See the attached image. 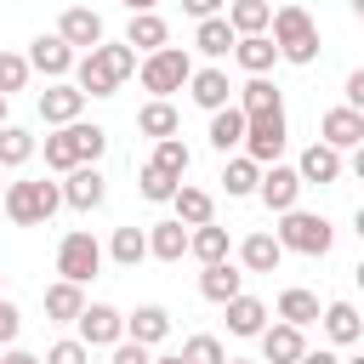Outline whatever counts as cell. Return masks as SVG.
I'll list each match as a JSON object with an SVG mask.
<instances>
[{
  "label": "cell",
  "instance_id": "cell-1",
  "mask_svg": "<svg viewBox=\"0 0 364 364\" xmlns=\"http://www.w3.org/2000/svg\"><path fill=\"white\" fill-rule=\"evenodd\" d=\"M267 40L279 46V57L284 63H296V68H307L313 57H318V28H313V17L301 11V6H279L273 17H267Z\"/></svg>",
  "mask_w": 364,
  "mask_h": 364
},
{
  "label": "cell",
  "instance_id": "cell-2",
  "mask_svg": "<svg viewBox=\"0 0 364 364\" xmlns=\"http://www.w3.org/2000/svg\"><path fill=\"white\" fill-rule=\"evenodd\" d=\"M0 205H6V216H11L17 228H40V222H51V216H57L63 193H57V182H46V176H28V182H6Z\"/></svg>",
  "mask_w": 364,
  "mask_h": 364
},
{
  "label": "cell",
  "instance_id": "cell-3",
  "mask_svg": "<svg viewBox=\"0 0 364 364\" xmlns=\"http://www.w3.org/2000/svg\"><path fill=\"white\" fill-rule=\"evenodd\" d=\"M188 74H193V57H188L182 46H159V51H148V57L136 63L142 91H154L159 102H171V91H182V85H188Z\"/></svg>",
  "mask_w": 364,
  "mask_h": 364
},
{
  "label": "cell",
  "instance_id": "cell-4",
  "mask_svg": "<svg viewBox=\"0 0 364 364\" xmlns=\"http://www.w3.org/2000/svg\"><path fill=\"white\" fill-rule=\"evenodd\" d=\"M279 250H296V256H330V245H336V228L324 222V216H313V210H284V222H279Z\"/></svg>",
  "mask_w": 364,
  "mask_h": 364
},
{
  "label": "cell",
  "instance_id": "cell-5",
  "mask_svg": "<svg viewBox=\"0 0 364 364\" xmlns=\"http://www.w3.org/2000/svg\"><path fill=\"white\" fill-rule=\"evenodd\" d=\"M284 108L279 114H256V119H245V159L250 165H279V154H284Z\"/></svg>",
  "mask_w": 364,
  "mask_h": 364
},
{
  "label": "cell",
  "instance_id": "cell-6",
  "mask_svg": "<svg viewBox=\"0 0 364 364\" xmlns=\"http://www.w3.org/2000/svg\"><path fill=\"white\" fill-rule=\"evenodd\" d=\"M97 267H102V245H97L85 228L63 233V245H57V273H63L68 284H85V279H97Z\"/></svg>",
  "mask_w": 364,
  "mask_h": 364
},
{
  "label": "cell",
  "instance_id": "cell-7",
  "mask_svg": "<svg viewBox=\"0 0 364 364\" xmlns=\"http://www.w3.org/2000/svg\"><path fill=\"white\" fill-rule=\"evenodd\" d=\"M74 324H80L74 341H85V347H114V341H125V313L108 307V301H85V313H80Z\"/></svg>",
  "mask_w": 364,
  "mask_h": 364
},
{
  "label": "cell",
  "instance_id": "cell-8",
  "mask_svg": "<svg viewBox=\"0 0 364 364\" xmlns=\"http://www.w3.org/2000/svg\"><path fill=\"white\" fill-rule=\"evenodd\" d=\"M57 193H63V205H74V210H97V205L108 199V176H102L97 165H74Z\"/></svg>",
  "mask_w": 364,
  "mask_h": 364
},
{
  "label": "cell",
  "instance_id": "cell-9",
  "mask_svg": "<svg viewBox=\"0 0 364 364\" xmlns=\"http://www.w3.org/2000/svg\"><path fill=\"white\" fill-rule=\"evenodd\" d=\"M57 40H63L68 51H97V46H102V17H97L91 6H68L63 23H57Z\"/></svg>",
  "mask_w": 364,
  "mask_h": 364
},
{
  "label": "cell",
  "instance_id": "cell-10",
  "mask_svg": "<svg viewBox=\"0 0 364 364\" xmlns=\"http://www.w3.org/2000/svg\"><path fill=\"white\" fill-rule=\"evenodd\" d=\"M318 142L336 148V154L364 148V114H353V108H330V114L318 119Z\"/></svg>",
  "mask_w": 364,
  "mask_h": 364
},
{
  "label": "cell",
  "instance_id": "cell-11",
  "mask_svg": "<svg viewBox=\"0 0 364 364\" xmlns=\"http://www.w3.org/2000/svg\"><path fill=\"white\" fill-rule=\"evenodd\" d=\"M256 193H262V205L267 210H296V199H301V176L290 171V165H267L262 171V182H256Z\"/></svg>",
  "mask_w": 364,
  "mask_h": 364
},
{
  "label": "cell",
  "instance_id": "cell-12",
  "mask_svg": "<svg viewBox=\"0 0 364 364\" xmlns=\"http://www.w3.org/2000/svg\"><path fill=\"white\" fill-rule=\"evenodd\" d=\"M188 97H193V102H199L205 114H216V108H228V102H233V85H228V68H216V63H210V68H193V74H188Z\"/></svg>",
  "mask_w": 364,
  "mask_h": 364
},
{
  "label": "cell",
  "instance_id": "cell-13",
  "mask_svg": "<svg viewBox=\"0 0 364 364\" xmlns=\"http://www.w3.org/2000/svg\"><path fill=\"white\" fill-rule=\"evenodd\" d=\"M80 108H85V97L74 91V80H51V85L40 91V119H46V125H74Z\"/></svg>",
  "mask_w": 364,
  "mask_h": 364
},
{
  "label": "cell",
  "instance_id": "cell-14",
  "mask_svg": "<svg viewBox=\"0 0 364 364\" xmlns=\"http://www.w3.org/2000/svg\"><path fill=\"white\" fill-rule=\"evenodd\" d=\"M290 171L301 176V188H307V182H318V188H324V182H336V176H341V154H336V148H324V142H307V148H301V159H296Z\"/></svg>",
  "mask_w": 364,
  "mask_h": 364
},
{
  "label": "cell",
  "instance_id": "cell-15",
  "mask_svg": "<svg viewBox=\"0 0 364 364\" xmlns=\"http://www.w3.org/2000/svg\"><path fill=\"white\" fill-rule=\"evenodd\" d=\"M199 296L216 301V307H228L233 296H245V273H239L233 262H210V267L199 273Z\"/></svg>",
  "mask_w": 364,
  "mask_h": 364
},
{
  "label": "cell",
  "instance_id": "cell-16",
  "mask_svg": "<svg viewBox=\"0 0 364 364\" xmlns=\"http://www.w3.org/2000/svg\"><path fill=\"white\" fill-rule=\"evenodd\" d=\"M256 341H262V358H267V364H296V358L307 353V336H301L296 324H267Z\"/></svg>",
  "mask_w": 364,
  "mask_h": 364
},
{
  "label": "cell",
  "instance_id": "cell-17",
  "mask_svg": "<svg viewBox=\"0 0 364 364\" xmlns=\"http://www.w3.org/2000/svg\"><path fill=\"white\" fill-rule=\"evenodd\" d=\"M28 68H40L46 80H68V74H74V51H68L57 34H40L34 51H28Z\"/></svg>",
  "mask_w": 364,
  "mask_h": 364
},
{
  "label": "cell",
  "instance_id": "cell-18",
  "mask_svg": "<svg viewBox=\"0 0 364 364\" xmlns=\"http://www.w3.org/2000/svg\"><path fill=\"white\" fill-rule=\"evenodd\" d=\"M165 336H171V313H165V307H154V301H148V307H136V313L125 318V341H136V347H159Z\"/></svg>",
  "mask_w": 364,
  "mask_h": 364
},
{
  "label": "cell",
  "instance_id": "cell-19",
  "mask_svg": "<svg viewBox=\"0 0 364 364\" xmlns=\"http://www.w3.org/2000/svg\"><path fill=\"white\" fill-rule=\"evenodd\" d=\"M125 46L131 51H159V46H171V28H165V17L159 11H131V28H125Z\"/></svg>",
  "mask_w": 364,
  "mask_h": 364
},
{
  "label": "cell",
  "instance_id": "cell-20",
  "mask_svg": "<svg viewBox=\"0 0 364 364\" xmlns=\"http://www.w3.org/2000/svg\"><path fill=\"white\" fill-rule=\"evenodd\" d=\"M74 91H80V97H114V91H119V80L102 68V57H97V51H85V57H74Z\"/></svg>",
  "mask_w": 364,
  "mask_h": 364
},
{
  "label": "cell",
  "instance_id": "cell-21",
  "mask_svg": "<svg viewBox=\"0 0 364 364\" xmlns=\"http://www.w3.org/2000/svg\"><path fill=\"white\" fill-rule=\"evenodd\" d=\"M245 119H256V114H279L284 102H279V85L267 80V74H250L245 85H239V102H233Z\"/></svg>",
  "mask_w": 364,
  "mask_h": 364
},
{
  "label": "cell",
  "instance_id": "cell-22",
  "mask_svg": "<svg viewBox=\"0 0 364 364\" xmlns=\"http://www.w3.org/2000/svg\"><path fill=\"white\" fill-rule=\"evenodd\" d=\"M171 205H176V222H182V228H205V222L216 216V199H210L205 188H193V182H182V188L171 193Z\"/></svg>",
  "mask_w": 364,
  "mask_h": 364
},
{
  "label": "cell",
  "instance_id": "cell-23",
  "mask_svg": "<svg viewBox=\"0 0 364 364\" xmlns=\"http://www.w3.org/2000/svg\"><path fill=\"white\" fill-rule=\"evenodd\" d=\"M318 318H324V336H330L336 347H353V341L364 336V318H358V307H353V301H330Z\"/></svg>",
  "mask_w": 364,
  "mask_h": 364
},
{
  "label": "cell",
  "instance_id": "cell-24",
  "mask_svg": "<svg viewBox=\"0 0 364 364\" xmlns=\"http://www.w3.org/2000/svg\"><path fill=\"white\" fill-rule=\"evenodd\" d=\"M228 28H233V40H245V34H267V17H273V6L267 0H228Z\"/></svg>",
  "mask_w": 364,
  "mask_h": 364
},
{
  "label": "cell",
  "instance_id": "cell-25",
  "mask_svg": "<svg viewBox=\"0 0 364 364\" xmlns=\"http://www.w3.org/2000/svg\"><path fill=\"white\" fill-rule=\"evenodd\" d=\"M239 262H245V273H279L284 250H279V239H273V233H250V239L239 245Z\"/></svg>",
  "mask_w": 364,
  "mask_h": 364
},
{
  "label": "cell",
  "instance_id": "cell-26",
  "mask_svg": "<svg viewBox=\"0 0 364 364\" xmlns=\"http://www.w3.org/2000/svg\"><path fill=\"white\" fill-rule=\"evenodd\" d=\"M80 313H85V290L68 284V279H57V284L46 290V318H51V324H74Z\"/></svg>",
  "mask_w": 364,
  "mask_h": 364
},
{
  "label": "cell",
  "instance_id": "cell-27",
  "mask_svg": "<svg viewBox=\"0 0 364 364\" xmlns=\"http://www.w3.org/2000/svg\"><path fill=\"white\" fill-rule=\"evenodd\" d=\"M228 330L233 336H262L267 330V301L262 296H233L228 301Z\"/></svg>",
  "mask_w": 364,
  "mask_h": 364
},
{
  "label": "cell",
  "instance_id": "cell-28",
  "mask_svg": "<svg viewBox=\"0 0 364 364\" xmlns=\"http://www.w3.org/2000/svg\"><path fill=\"white\" fill-rule=\"evenodd\" d=\"M233 57H239L245 74H267V68L279 63V46H273L267 34H245V40H233Z\"/></svg>",
  "mask_w": 364,
  "mask_h": 364
},
{
  "label": "cell",
  "instance_id": "cell-29",
  "mask_svg": "<svg viewBox=\"0 0 364 364\" xmlns=\"http://www.w3.org/2000/svg\"><path fill=\"white\" fill-rule=\"evenodd\" d=\"M148 256L182 262V256H188V228H182V222H154V228H148Z\"/></svg>",
  "mask_w": 364,
  "mask_h": 364
},
{
  "label": "cell",
  "instance_id": "cell-30",
  "mask_svg": "<svg viewBox=\"0 0 364 364\" xmlns=\"http://www.w3.org/2000/svg\"><path fill=\"white\" fill-rule=\"evenodd\" d=\"M279 324H296V330L318 324V296H313V290H301V284H290V290L279 296Z\"/></svg>",
  "mask_w": 364,
  "mask_h": 364
},
{
  "label": "cell",
  "instance_id": "cell-31",
  "mask_svg": "<svg viewBox=\"0 0 364 364\" xmlns=\"http://www.w3.org/2000/svg\"><path fill=\"white\" fill-rule=\"evenodd\" d=\"M193 51L210 57V63L228 57V51H233V28H228V17H205V23L193 28Z\"/></svg>",
  "mask_w": 364,
  "mask_h": 364
},
{
  "label": "cell",
  "instance_id": "cell-32",
  "mask_svg": "<svg viewBox=\"0 0 364 364\" xmlns=\"http://www.w3.org/2000/svg\"><path fill=\"white\" fill-rule=\"evenodd\" d=\"M188 256H199L205 267H210V262H228V228H216V222L188 228Z\"/></svg>",
  "mask_w": 364,
  "mask_h": 364
},
{
  "label": "cell",
  "instance_id": "cell-33",
  "mask_svg": "<svg viewBox=\"0 0 364 364\" xmlns=\"http://www.w3.org/2000/svg\"><path fill=\"white\" fill-rule=\"evenodd\" d=\"M239 142H245V114L228 102V108H216V114H210V148H216V154H228V148H239Z\"/></svg>",
  "mask_w": 364,
  "mask_h": 364
},
{
  "label": "cell",
  "instance_id": "cell-34",
  "mask_svg": "<svg viewBox=\"0 0 364 364\" xmlns=\"http://www.w3.org/2000/svg\"><path fill=\"white\" fill-rule=\"evenodd\" d=\"M136 131L142 136H154V142H165V136H176V108L171 102H142V114H136Z\"/></svg>",
  "mask_w": 364,
  "mask_h": 364
},
{
  "label": "cell",
  "instance_id": "cell-35",
  "mask_svg": "<svg viewBox=\"0 0 364 364\" xmlns=\"http://www.w3.org/2000/svg\"><path fill=\"white\" fill-rule=\"evenodd\" d=\"M34 159V136L23 125H0V171H17Z\"/></svg>",
  "mask_w": 364,
  "mask_h": 364
},
{
  "label": "cell",
  "instance_id": "cell-36",
  "mask_svg": "<svg viewBox=\"0 0 364 364\" xmlns=\"http://www.w3.org/2000/svg\"><path fill=\"white\" fill-rule=\"evenodd\" d=\"M148 165H159L165 176H176V182H182V176H188V165H193V154H188V142H182V136H165V142H154V159H148Z\"/></svg>",
  "mask_w": 364,
  "mask_h": 364
},
{
  "label": "cell",
  "instance_id": "cell-37",
  "mask_svg": "<svg viewBox=\"0 0 364 364\" xmlns=\"http://www.w3.org/2000/svg\"><path fill=\"white\" fill-rule=\"evenodd\" d=\"M108 256H114L119 267H136V262L148 256V233H142V228H114V239H108Z\"/></svg>",
  "mask_w": 364,
  "mask_h": 364
},
{
  "label": "cell",
  "instance_id": "cell-38",
  "mask_svg": "<svg viewBox=\"0 0 364 364\" xmlns=\"http://www.w3.org/2000/svg\"><path fill=\"white\" fill-rule=\"evenodd\" d=\"M46 165H51V171H63V176L80 165V148H74V131H68V125H57V131L46 136Z\"/></svg>",
  "mask_w": 364,
  "mask_h": 364
},
{
  "label": "cell",
  "instance_id": "cell-39",
  "mask_svg": "<svg viewBox=\"0 0 364 364\" xmlns=\"http://www.w3.org/2000/svg\"><path fill=\"white\" fill-rule=\"evenodd\" d=\"M256 182H262V165H250L245 154H239V159H228V171H222V188H228V199H245V193H256Z\"/></svg>",
  "mask_w": 364,
  "mask_h": 364
},
{
  "label": "cell",
  "instance_id": "cell-40",
  "mask_svg": "<svg viewBox=\"0 0 364 364\" xmlns=\"http://www.w3.org/2000/svg\"><path fill=\"white\" fill-rule=\"evenodd\" d=\"M68 131H74V148H80V165H97V159H102V148H108V131H102V125H85V119H74Z\"/></svg>",
  "mask_w": 364,
  "mask_h": 364
},
{
  "label": "cell",
  "instance_id": "cell-41",
  "mask_svg": "<svg viewBox=\"0 0 364 364\" xmlns=\"http://www.w3.org/2000/svg\"><path fill=\"white\" fill-rule=\"evenodd\" d=\"M97 57H102V68H108V74H114L119 85H125V80L136 74V51H131L125 40H119V46H108V40H102V46H97Z\"/></svg>",
  "mask_w": 364,
  "mask_h": 364
},
{
  "label": "cell",
  "instance_id": "cell-42",
  "mask_svg": "<svg viewBox=\"0 0 364 364\" xmlns=\"http://www.w3.org/2000/svg\"><path fill=\"white\" fill-rule=\"evenodd\" d=\"M176 358H182V364H228V353H222V341H216V336H188Z\"/></svg>",
  "mask_w": 364,
  "mask_h": 364
},
{
  "label": "cell",
  "instance_id": "cell-43",
  "mask_svg": "<svg viewBox=\"0 0 364 364\" xmlns=\"http://www.w3.org/2000/svg\"><path fill=\"white\" fill-rule=\"evenodd\" d=\"M136 182H142V199H154V205H171V193L182 188V182H176V176H165L159 165H142V176H136Z\"/></svg>",
  "mask_w": 364,
  "mask_h": 364
},
{
  "label": "cell",
  "instance_id": "cell-44",
  "mask_svg": "<svg viewBox=\"0 0 364 364\" xmlns=\"http://www.w3.org/2000/svg\"><path fill=\"white\" fill-rule=\"evenodd\" d=\"M28 57H17V51H0V97H11V91H23L28 85Z\"/></svg>",
  "mask_w": 364,
  "mask_h": 364
},
{
  "label": "cell",
  "instance_id": "cell-45",
  "mask_svg": "<svg viewBox=\"0 0 364 364\" xmlns=\"http://www.w3.org/2000/svg\"><path fill=\"white\" fill-rule=\"evenodd\" d=\"M40 364H91V347L68 336V341H51V353H46Z\"/></svg>",
  "mask_w": 364,
  "mask_h": 364
},
{
  "label": "cell",
  "instance_id": "cell-46",
  "mask_svg": "<svg viewBox=\"0 0 364 364\" xmlns=\"http://www.w3.org/2000/svg\"><path fill=\"white\" fill-rule=\"evenodd\" d=\"M108 364H148V347H136V341H114V347H108Z\"/></svg>",
  "mask_w": 364,
  "mask_h": 364
},
{
  "label": "cell",
  "instance_id": "cell-47",
  "mask_svg": "<svg viewBox=\"0 0 364 364\" xmlns=\"http://www.w3.org/2000/svg\"><path fill=\"white\" fill-rule=\"evenodd\" d=\"M17 330H23V313H17L11 301H0V347H11V341H17Z\"/></svg>",
  "mask_w": 364,
  "mask_h": 364
},
{
  "label": "cell",
  "instance_id": "cell-48",
  "mask_svg": "<svg viewBox=\"0 0 364 364\" xmlns=\"http://www.w3.org/2000/svg\"><path fill=\"white\" fill-rule=\"evenodd\" d=\"M341 108L364 114V68H353V74H347V102H341Z\"/></svg>",
  "mask_w": 364,
  "mask_h": 364
},
{
  "label": "cell",
  "instance_id": "cell-49",
  "mask_svg": "<svg viewBox=\"0 0 364 364\" xmlns=\"http://www.w3.org/2000/svg\"><path fill=\"white\" fill-rule=\"evenodd\" d=\"M182 11L205 23V17H222V11H228V0H182Z\"/></svg>",
  "mask_w": 364,
  "mask_h": 364
},
{
  "label": "cell",
  "instance_id": "cell-50",
  "mask_svg": "<svg viewBox=\"0 0 364 364\" xmlns=\"http://www.w3.org/2000/svg\"><path fill=\"white\" fill-rule=\"evenodd\" d=\"M296 364H341V358H336V353H330V347H318V353H301V358H296Z\"/></svg>",
  "mask_w": 364,
  "mask_h": 364
},
{
  "label": "cell",
  "instance_id": "cell-51",
  "mask_svg": "<svg viewBox=\"0 0 364 364\" xmlns=\"http://www.w3.org/2000/svg\"><path fill=\"white\" fill-rule=\"evenodd\" d=\"M0 364H40V358H34V353H23V347H6V353H0Z\"/></svg>",
  "mask_w": 364,
  "mask_h": 364
},
{
  "label": "cell",
  "instance_id": "cell-52",
  "mask_svg": "<svg viewBox=\"0 0 364 364\" xmlns=\"http://www.w3.org/2000/svg\"><path fill=\"white\" fill-rule=\"evenodd\" d=\"M119 6H131V11H154L159 0H119Z\"/></svg>",
  "mask_w": 364,
  "mask_h": 364
},
{
  "label": "cell",
  "instance_id": "cell-53",
  "mask_svg": "<svg viewBox=\"0 0 364 364\" xmlns=\"http://www.w3.org/2000/svg\"><path fill=\"white\" fill-rule=\"evenodd\" d=\"M148 364H182V358H176V353H165V358H148Z\"/></svg>",
  "mask_w": 364,
  "mask_h": 364
},
{
  "label": "cell",
  "instance_id": "cell-54",
  "mask_svg": "<svg viewBox=\"0 0 364 364\" xmlns=\"http://www.w3.org/2000/svg\"><path fill=\"white\" fill-rule=\"evenodd\" d=\"M0 125H6V97H0Z\"/></svg>",
  "mask_w": 364,
  "mask_h": 364
},
{
  "label": "cell",
  "instance_id": "cell-55",
  "mask_svg": "<svg viewBox=\"0 0 364 364\" xmlns=\"http://www.w3.org/2000/svg\"><path fill=\"white\" fill-rule=\"evenodd\" d=\"M341 364H364V358H341Z\"/></svg>",
  "mask_w": 364,
  "mask_h": 364
},
{
  "label": "cell",
  "instance_id": "cell-56",
  "mask_svg": "<svg viewBox=\"0 0 364 364\" xmlns=\"http://www.w3.org/2000/svg\"><path fill=\"white\" fill-rule=\"evenodd\" d=\"M228 364H250V358H228Z\"/></svg>",
  "mask_w": 364,
  "mask_h": 364
},
{
  "label": "cell",
  "instance_id": "cell-57",
  "mask_svg": "<svg viewBox=\"0 0 364 364\" xmlns=\"http://www.w3.org/2000/svg\"><path fill=\"white\" fill-rule=\"evenodd\" d=\"M0 193H6V171H0Z\"/></svg>",
  "mask_w": 364,
  "mask_h": 364
}]
</instances>
